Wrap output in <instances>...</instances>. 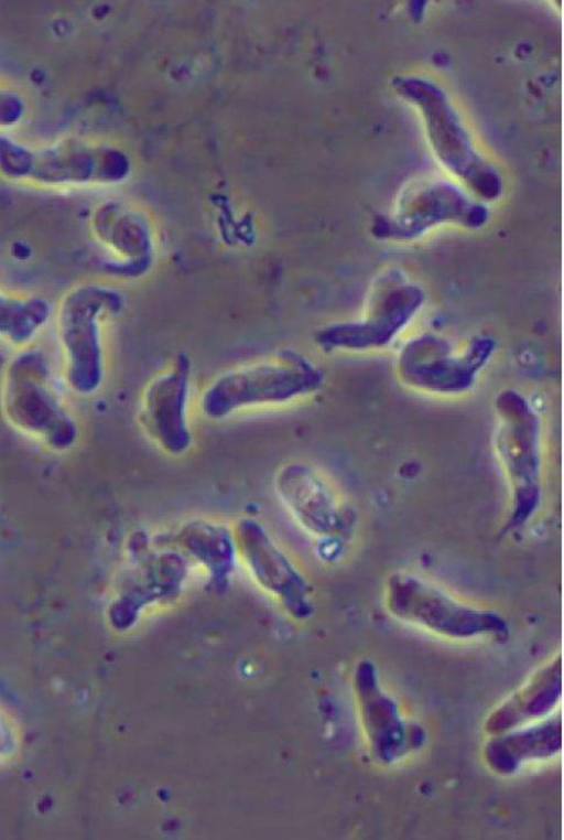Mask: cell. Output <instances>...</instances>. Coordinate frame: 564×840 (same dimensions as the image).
<instances>
[{
	"label": "cell",
	"instance_id": "16",
	"mask_svg": "<svg viewBox=\"0 0 564 840\" xmlns=\"http://www.w3.org/2000/svg\"><path fill=\"white\" fill-rule=\"evenodd\" d=\"M177 549L196 562L215 582H224L236 570L238 549L234 528L207 518L184 523L176 532Z\"/></svg>",
	"mask_w": 564,
	"mask_h": 840
},
{
	"label": "cell",
	"instance_id": "14",
	"mask_svg": "<svg viewBox=\"0 0 564 840\" xmlns=\"http://www.w3.org/2000/svg\"><path fill=\"white\" fill-rule=\"evenodd\" d=\"M562 747L560 713L524 729L492 735L484 747L487 766L496 774L509 776L531 761L547 760Z\"/></svg>",
	"mask_w": 564,
	"mask_h": 840
},
{
	"label": "cell",
	"instance_id": "18",
	"mask_svg": "<svg viewBox=\"0 0 564 840\" xmlns=\"http://www.w3.org/2000/svg\"><path fill=\"white\" fill-rule=\"evenodd\" d=\"M18 732L9 715L0 709V761L13 756L18 749Z\"/></svg>",
	"mask_w": 564,
	"mask_h": 840
},
{
	"label": "cell",
	"instance_id": "3",
	"mask_svg": "<svg viewBox=\"0 0 564 840\" xmlns=\"http://www.w3.org/2000/svg\"><path fill=\"white\" fill-rule=\"evenodd\" d=\"M112 289L80 283L70 288L56 310L55 326L67 386L78 394H93L105 377V326L121 309Z\"/></svg>",
	"mask_w": 564,
	"mask_h": 840
},
{
	"label": "cell",
	"instance_id": "2",
	"mask_svg": "<svg viewBox=\"0 0 564 840\" xmlns=\"http://www.w3.org/2000/svg\"><path fill=\"white\" fill-rule=\"evenodd\" d=\"M495 451L510 491L506 528L517 530L536 514L543 495L542 422L535 407L507 389L495 401Z\"/></svg>",
	"mask_w": 564,
	"mask_h": 840
},
{
	"label": "cell",
	"instance_id": "15",
	"mask_svg": "<svg viewBox=\"0 0 564 840\" xmlns=\"http://www.w3.org/2000/svg\"><path fill=\"white\" fill-rule=\"evenodd\" d=\"M561 694L562 657L557 656L488 715L485 730L491 736L498 735L546 717Z\"/></svg>",
	"mask_w": 564,
	"mask_h": 840
},
{
	"label": "cell",
	"instance_id": "7",
	"mask_svg": "<svg viewBox=\"0 0 564 840\" xmlns=\"http://www.w3.org/2000/svg\"><path fill=\"white\" fill-rule=\"evenodd\" d=\"M494 352L495 341L487 336L474 337L458 354L447 340L424 334L404 345L398 370L402 381L419 391L460 395L474 386Z\"/></svg>",
	"mask_w": 564,
	"mask_h": 840
},
{
	"label": "cell",
	"instance_id": "5",
	"mask_svg": "<svg viewBox=\"0 0 564 840\" xmlns=\"http://www.w3.org/2000/svg\"><path fill=\"white\" fill-rule=\"evenodd\" d=\"M393 86L422 110L430 140L440 160L481 197H498L501 193L500 179L474 150L442 89L419 78H398Z\"/></svg>",
	"mask_w": 564,
	"mask_h": 840
},
{
	"label": "cell",
	"instance_id": "9",
	"mask_svg": "<svg viewBox=\"0 0 564 840\" xmlns=\"http://www.w3.org/2000/svg\"><path fill=\"white\" fill-rule=\"evenodd\" d=\"M354 686L364 731L377 762L392 764L422 744V731L405 723L397 702L382 691L370 660L357 664Z\"/></svg>",
	"mask_w": 564,
	"mask_h": 840
},
{
	"label": "cell",
	"instance_id": "1",
	"mask_svg": "<svg viewBox=\"0 0 564 840\" xmlns=\"http://www.w3.org/2000/svg\"><path fill=\"white\" fill-rule=\"evenodd\" d=\"M323 380L305 356L279 352L219 376L204 391L200 408L207 418L221 420L241 410L292 403L314 394Z\"/></svg>",
	"mask_w": 564,
	"mask_h": 840
},
{
	"label": "cell",
	"instance_id": "12",
	"mask_svg": "<svg viewBox=\"0 0 564 840\" xmlns=\"http://www.w3.org/2000/svg\"><path fill=\"white\" fill-rule=\"evenodd\" d=\"M274 485L286 510L307 534L332 539L344 532L343 506L333 487L313 466L303 462L284 464Z\"/></svg>",
	"mask_w": 564,
	"mask_h": 840
},
{
	"label": "cell",
	"instance_id": "8",
	"mask_svg": "<svg viewBox=\"0 0 564 840\" xmlns=\"http://www.w3.org/2000/svg\"><path fill=\"white\" fill-rule=\"evenodd\" d=\"M1 391L6 412L19 427L47 438L70 432V420L58 400L52 368L42 353L20 349L3 370Z\"/></svg>",
	"mask_w": 564,
	"mask_h": 840
},
{
	"label": "cell",
	"instance_id": "6",
	"mask_svg": "<svg viewBox=\"0 0 564 840\" xmlns=\"http://www.w3.org/2000/svg\"><path fill=\"white\" fill-rule=\"evenodd\" d=\"M421 287L397 270L386 272L373 288L365 315L356 322L338 323L318 332L316 342L325 351H367L391 343L421 310Z\"/></svg>",
	"mask_w": 564,
	"mask_h": 840
},
{
	"label": "cell",
	"instance_id": "4",
	"mask_svg": "<svg viewBox=\"0 0 564 840\" xmlns=\"http://www.w3.org/2000/svg\"><path fill=\"white\" fill-rule=\"evenodd\" d=\"M388 612L397 620L451 639L503 637L508 624L497 612L467 604L423 577L399 570L384 588Z\"/></svg>",
	"mask_w": 564,
	"mask_h": 840
},
{
	"label": "cell",
	"instance_id": "13",
	"mask_svg": "<svg viewBox=\"0 0 564 840\" xmlns=\"http://www.w3.org/2000/svg\"><path fill=\"white\" fill-rule=\"evenodd\" d=\"M486 209L473 204L456 189L438 185L405 198L390 217L380 218L375 234L380 238L411 239L443 222L481 226Z\"/></svg>",
	"mask_w": 564,
	"mask_h": 840
},
{
	"label": "cell",
	"instance_id": "10",
	"mask_svg": "<svg viewBox=\"0 0 564 840\" xmlns=\"http://www.w3.org/2000/svg\"><path fill=\"white\" fill-rule=\"evenodd\" d=\"M191 395L189 365L182 356L147 387L140 407V421L147 434L166 454L184 455L192 446L188 420Z\"/></svg>",
	"mask_w": 564,
	"mask_h": 840
},
{
	"label": "cell",
	"instance_id": "11",
	"mask_svg": "<svg viewBox=\"0 0 564 840\" xmlns=\"http://www.w3.org/2000/svg\"><path fill=\"white\" fill-rule=\"evenodd\" d=\"M234 531L238 558L251 577L295 613L305 615L308 610L307 583L268 529L252 517H242Z\"/></svg>",
	"mask_w": 564,
	"mask_h": 840
},
{
	"label": "cell",
	"instance_id": "17",
	"mask_svg": "<svg viewBox=\"0 0 564 840\" xmlns=\"http://www.w3.org/2000/svg\"><path fill=\"white\" fill-rule=\"evenodd\" d=\"M50 316L51 305L44 298L12 294L0 287V343L24 349Z\"/></svg>",
	"mask_w": 564,
	"mask_h": 840
}]
</instances>
